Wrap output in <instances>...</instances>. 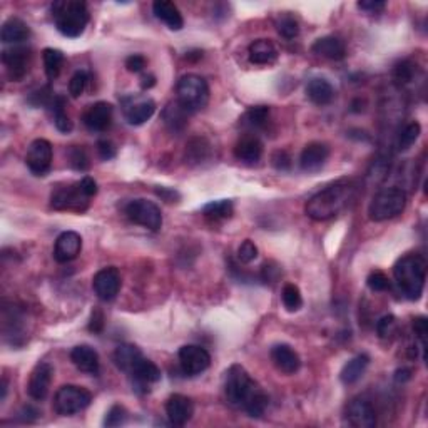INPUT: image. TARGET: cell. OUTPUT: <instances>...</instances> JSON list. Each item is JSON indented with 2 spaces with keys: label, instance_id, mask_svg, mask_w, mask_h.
<instances>
[{
  "label": "cell",
  "instance_id": "cell-12",
  "mask_svg": "<svg viewBox=\"0 0 428 428\" xmlns=\"http://www.w3.org/2000/svg\"><path fill=\"white\" fill-rule=\"evenodd\" d=\"M179 365L187 377H196L211 365V355L198 345H184L179 350Z\"/></svg>",
  "mask_w": 428,
  "mask_h": 428
},
{
  "label": "cell",
  "instance_id": "cell-40",
  "mask_svg": "<svg viewBox=\"0 0 428 428\" xmlns=\"http://www.w3.org/2000/svg\"><path fill=\"white\" fill-rule=\"evenodd\" d=\"M276 30H278V34L281 35L283 39L293 41L299 34V24L296 19L291 17V15H283V17L279 19V22L276 24Z\"/></svg>",
  "mask_w": 428,
  "mask_h": 428
},
{
  "label": "cell",
  "instance_id": "cell-43",
  "mask_svg": "<svg viewBox=\"0 0 428 428\" xmlns=\"http://www.w3.org/2000/svg\"><path fill=\"white\" fill-rule=\"evenodd\" d=\"M87 84H89V74H87V72H84V71L75 72V74L72 75V79L69 82V92H71L72 97H74V99L81 97V95L87 89Z\"/></svg>",
  "mask_w": 428,
  "mask_h": 428
},
{
  "label": "cell",
  "instance_id": "cell-21",
  "mask_svg": "<svg viewBox=\"0 0 428 428\" xmlns=\"http://www.w3.org/2000/svg\"><path fill=\"white\" fill-rule=\"evenodd\" d=\"M270 357L273 365L285 375H295L296 371L301 368V358H299V355L296 353L290 345H285V343L275 345L271 348Z\"/></svg>",
  "mask_w": 428,
  "mask_h": 428
},
{
  "label": "cell",
  "instance_id": "cell-32",
  "mask_svg": "<svg viewBox=\"0 0 428 428\" xmlns=\"http://www.w3.org/2000/svg\"><path fill=\"white\" fill-rule=\"evenodd\" d=\"M131 377H133L139 385L147 387L153 385V383H158L159 380H161V370H159L154 362L144 357L141 362H139V365L136 366V370L131 373Z\"/></svg>",
  "mask_w": 428,
  "mask_h": 428
},
{
  "label": "cell",
  "instance_id": "cell-15",
  "mask_svg": "<svg viewBox=\"0 0 428 428\" xmlns=\"http://www.w3.org/2000/svg\"><path fill=\"white\" fill-rule=\"evenodd\" d=\"M124 104V115L131 126H141L146 121H149L156 113V102L149 97H141V95H129L122 101Z\"/></svg>",
  "mask_w": 428,
  "mask_h": 428
},
{
  "label": "cell",
  "instance_id": "cell-24",
  "mask_svg": "<svg viewBox=\"0 0 428 428\" xmlns=\"http://www.w3.org/2000/svg\"><path fill=\"white\" fill-rule=\"evenodd\" d=\"M30 29L22 19L10 17L3 22L2 30H0V39L3 44H12V46H24V42L29 41Z\"/></svg>",
  "mask_w": 428,
  "mask_h": 428
},
{
  "label": "cell",
  "instance_id": "cell-39",
  "mask_svg": "<svg viewBox=\"0 0 428 428\" xmlns=\"http://www.w3.org/2000/svg\"><path fill=\"white\" fill-rule=\"evenodd\" d=\"M281 299H283V305L290 313H295V311H298L299 308L303 306V298H301V291H299V288L293 285V283H288L283 288L281 291Z\"/></svg>",
  "mask_w": 428,
  "mask_h": 428
},
{
  "label": "cell",
  "instance_id": "cell-41",
  "mask_svg": "<svg viewBox=\"0 0 428 428\" xmlns=\"http://www.w3.org/2000/svg\"><path fill=\"white\" fill-rule=\"evenodd\" d=\"M415 66L410 61H402L393 67V79L398 86H407L413 81Z\"/></svg>",
  "mask_w": 428,
  "mask_h": 428
},
{
  "label": "cell",
  "instance_id": "cell-10",
  "mask_svg": "<svg viewBox=\"0 0 428 428\" xmlns=\"http://www.w3.org/2000/svg\"><path fill=\"white\" fill-rule=\"evenodd\" d=\"M345 420L350 427L373 428L377 425V411L370 400L365 397H355L348 402L345 408Z\"/></svg>",
  "mask_w": 428,
  "mask_h": 428
},
{
  "label": "cell",
  "instance_id": "cell-54",
  "mask_svg": "<svg viewBox=\"0 0 428 428\" xmlns=\"http://www.w3.org/2000/svg\"><path fill=\"white\" fill-rule=\"evenodd\" d=\"M89 330L92 333H101L104 330V315L101 310H94L91 315V322H89Z\"/></svg>",
  "mask_w": 428,
  "mask_h": 428
},
{
  "label": "cell",
  "instance_id": "cell-25",
  "mask_svg": "<svg viewBox=\"0 0 428 428\" xmlns=\"http://www.w3.org/2000/svg\"><path fill=\"white\" fill-rule=\"evenodd\" d=\"M248 57L251 64H256V66H271L278 59V49L268 39H258L248 47Z\"/></svg>",
  "mask_w": 428,
  "mask_h": 428
},
{
  "label": "cell",
  "instance_id": "cell-5",
  "mask_svg": "<svg viewBox=\"0 0 428 428\" xmlns=\"http://www.w3.org/2000/svg\"><path fill=\"white\" fill-rule=\"evenodd\" d=\"M407 206V194L400 187H385L378 191L371 199L368 206V218L375 223L388 221V219L397 218L405 211Z\"/></svg>",
  "mask_w": 428,
  "mask_h": 428
},
{
  "label": "cell",
  "instance_id": "cell-9",
  "mask_svg": "<svg viewBox=\"0 0 428 428\" xmlns=\"http://www.w3.org/2000/svg\"><path fill=\"white\" fill-rule=\"evenodd\" d=\"M89 199L91 198L84 193L81 181H79L52 191L50 206L57 211H86L89 206Z\"/></svg>",
  "mask_w": 428,
  "mask_h": 428
},
{
  "label": "cell",
  "instance_id": "cell-34",
  "mask_svg": "<svg viewBox=\"0 0 428 428\" xmlns=\"http://www.w3.org/2000/svg\"><path fill=\"white\" fill-rule=\"evenodd\" d=\"M234 213L233 201L230 199H219V201H211L206 206H203V214L207 219H213V221H221V219L231 218Z\"/></svg>",
  "mask_w": 428,
  "mask_h": 428
},
{
  "label": "cell",
  "instance_id": "cell-30",
  "mask_svg": "<svg viewBox=\"0 0 428 428\" xmlns=\"http://www.w3.org/2000/svg\"><path fill=\"white\" fill-rule=\"evenodd\" d=\"M368 365H370V357H368L366 353L357 355V357L351 358L350 362L342 368L339 380H342L345 385H353V383H357L358 380L365 375Z\"/></svg>",
  "mask_w": 428,
  "mask_h": 428
},
{
  "label": "cell",
  "instance_id": "cell-22",
  "mask_svg": "<svg viewBox=\"0 0 428 428\" xmlns=\"http://www.w3.org/2000/svg\"><path fill=\"white\" fill-rule=\"evenodd\" d=\"M71 362L74 363L77 370H81L87 375H97L99 368H101L99 353L89 345H79V346L72 348Z\"/></svg>",
  "mask_w": 428,
  "mask_h": 428
},
{
  "label": "cell",
  "instance_id": "cell-56",
  "mask_svg": "<svg viewBox=\"0 0 428 428\" xmlns=\"http://www.w3.org/2000/svg\"><path fill=\"white\" fill-rule=\"evenodd\" d=\"M156 194L167 203H176V199H179V194L174 189H169V187H158Z\"/></svg>",
  "mask_w": 428,
  "mask_h": 428
},
{
  "label": "cell",
  "instance_id": "cell-55",
  "mask_svg": "<svg viewBox=\"0 0 428 428\" xmlns=\"http://www.w3.org/2000/svg\"><path fill=\"white\" fill-rule=\"evenodd\" d=\"M81 186L84 193L89 196V198H94V196L97 194V183H95L91 176H86V178L81 179Z\"/></svg>",
  "mask_w": 428,
  "mask_h": 428
},
{
  "label": "cell",
  "instance_id": "cell-37",
  "mask_svg": "<svg viewBox=\"0 0 428 428\" xmlns=\"http://www.w3.org/2000/svg\"><path fill=\"white\" fill-rule=\"evenodd\" d=\"M271 109L268 106H256L251 107V109L246 111V114L243 115L241 122L243 126L250 127V129H261L268 124V119H270Z\"/></svg>",
  "mask_w": 428,
  "mask_h": 428
},
{
  "label": "cell",
  "instance_id": "cell-44",
  "mask_svg": "<svg viewBox=\"0 0 428 428\" xmlns=\"http://www.w3.org/2000/svg\"><path fill=\"white\" fill-rule=\"evenodd\" d=\"M366 285L370 288L371 291H377V293H382V291L390 290V279H388V276L383 273V271H371L370 275H368L366 279Z\"/></svg>",
  "mask_w": 428,
  "mask_h": 428
},
{
  "label": "cell",
  "instance_id": "cell-48",
  "mask_svg": "<svg viewBox=\"0 0 428 428\" xmlns=\"http://www.w3.org/2000/svg\"><path fill=\"white\" fill-rule=\"evenodd\" d=\"M271 162L278 171H288L291 167V158L286 151H276V153L271 156Z\"/></svg>",
  "mask_w": 428,
  "mask_h": 428
},
{
  "label": "cell",
  "instance_id": "cell-29",
  "mask_svg": "<svg viewBox=\"0 0 428 428\" xmlns=\"http://www.w3.org/2000/svg\"><path fill=\"white\" fill-rule=\"evenodd\" d=\"M306 95L316 106H328L335 99V87L326 79L315 77L308 82Z\"/></svg>",
  "mask_w": 428,
  "mask_h": 428
},
{
  "label": "cell",
  "instance_id": "cell-18",
  "mask_svg": "<svg viewBox=\"0 0 428 428\" xmlns=\"http://www.w3.org/2000/svg\"><path fill=\"white\" fill-rule=\"evenodd\" d=\"M166 415L171 425L176 427L186 425L194 415L193 400L181 393L171 395L166 402Z\"/></svg>",
  "mask_w": 428,
  "mask_h": 428
},
{
  "label": "cell",
  "instance_id": "cell-47",
  "mask_svg": "<svg viewBox=\"0 0 428 428\" xmlns=\"http://www.w3.org/2000/svg\"><path fill=\"white\" fill-rule=\"evenodd\" d=\"M395 326H397V319H395V316L393 315H385L383 318H380L378 323H377L378 337L380 338H388L395 331Z\"/></svg>",
  "mask_w": 428,
  "mask_h": 428
},
{
  "label": "cell",
  "instance_id": "cell-11",
  "mask_svg": "<svg viewBox=\"0 0 428 428\" xmlns=\"http://www.w3.org/2000/svg\"><path fill=\"white\" fill-rule=\"evenodd\" d=\"M30 49L27 46H12L2 52V62L6 66L10 81H21L30 69Z\"/></svg>",
  "mask_w": 428,
  "mask_h": 428
},
{
  "label": "cell",
  "instance_id": "cell-35",
  "mask_svg": "<svg viewBox=\"0 0 428 428\" xmlns=\"http://www.w3.org/2000/svg\"><path fill=\"white\" fill-rule=\"evenodd\" d=\"M211 156V144L204 138H194L186 146V159L193 164H201Z\"/></svg>",
  "mask_w": 428,
  "mask_h": 428
},
{
  "label": "cell",
  "instance_id": "cell-51",
  "mask_svg": "<svg viewBox=\"0 0 428 428\" xmlns=\"http://www.w3.org/2000/svg\"><path fill=\"white\" fill-rule=\"evenodd\" d=\"M97 153L104 161H109L115 156V146L109 139H101V141H97Z\"/></svg>",
  "mask_w": 428,
  "mask_h": 428
},
{
  "label": "cell",
  "instance_id": "cell-17",
  "mask_svg": "<svg viewBox=\"0 0 428 428\" xmlns=\"http://www.w3.org/2000/svg\"><path fill=\"white\" fill-rule=\"evenodd\" d=\"M52 378H54V368L49 363L42 362L32 370L29 385H27V391H29L30 398L35 402H42L49 395Z\"/></svg>",
  "mask_w": 428,
  "mask_h": 428
},
{
  "label": "cell",
  "instance_id": "cell-52",
  "mask_svg": "<svg viewBox=\"0 0 428 428\" xmlns=\"http://www.w3.org/2000/svg\"><path fill=\"white\" fill-rule=\"evenodd\" d=\"M279 273L281 271H279V268L275 263H266L261 270V279L265 283H275L279 278Z\"/></svg>",
  "mask_w": 428,
  "mask_h": 428
},
{
  "label": "cell",
  "instance_id": "cell-45",
  "mask_svg": "<svg viewBox=\"0 0 428 428\" xmlns=\"http://www.w3.org/2000/svg\"><path fill=\"white\" fill-rule=\"evenodd\" d=\"M69 162L75 171H86L89 167V158H87L86 151L79 146H72L69 149Z\"/></svg>",
  "mask_w": 428,
  "mask_h": 428
},
{
  "label": "cell",
  "instance_id": "cell-36",
  "mask_svg": "<svg viewBox=\"0 0 428 428\" xmlns=\"http://www.w3.org/2000/svg\"><path fill=\"white\" fill-rule=\"evenodd\" d=\"M42 61H44V69H46L47 77L50 81L59 77L61 74L62 66H64V54L59 49H44L42 52Z\"/></svg>",
  "mask_w": 428,
  "mask_h": 428
},
{
  "label": "cell",
  "instance_id": "cell-60",
  "mask_svg": "<svg viewBox=\"0 0 428 428\" xmlns=\"http://www.w3.org/2000/svg\"><path fill=\"white\" fill-rule=\"evenodd\" d=\"M6 397H7V380L3 378L2 380V398H0V400H2V402H3V400H6Z\"/></svg>",
  "mask_w": 428,
  "mask_h": 428
},
{
  "label": "cell",
  "instance_id": "cell-33",
  "mask_svg": "<svg viewBox=\"0 0 428 428\" xmlns=\"http://www.w3.org/2000/svg\"><path fill=\"white\" fill-rule=\"evenodd\" d=\"M52 114H54V124L59 131L64 134H69L74 129V124H72L71 118L66 113V97L62 95H54L50 102Z\"/></svg>",
  "mask_w": 428,
  "mask_h": 428
},
{
  "label": "cell",
  "instance_id": "cell-46",
  "mask_svg": "<svg viewBox=\"0 0 428 428\" xmlns=\"http://www.w3.org/2000/svg\"><path fill=\"white\" fill-rule=\"evenodd\" d=\"M258 258V248L251 239H246L243 241V245L239 246L238 250V259L243 263V265H250L251 261Z\"/></svg>",
  "mask_w": 428,
  "mask_h": 428
},
{
  "label": "cell",
  "instance_id": "cell-23",
  "mask_svg": "<svg viewBox=\"0 0 428 428\" xmlns=\"http://www.w3.org/2000/svg\"><path fill=\"white\" fill-rule=\"evenodd\" d=\"M311 50L319 57L330 59V61H342L346 57V47L342 39L335 37V35H326V37L316 39Z\"/></svg>",
  "mask_w": 428,
  "mask_h": 428
},
{
  "label": "cell",
  "instance_id": "cell-26",
  "mask_svg": "<svg viewBox=\"0 0 428 428\" xmlns=\"http://www.w3.org/2000/svg\"><path fill=\"white\" fill-rule=\"evenodd\" d=\"M263 156V142L256 136H245L234 146V158L238 161L254 164Z\"/></svg>",
  "mask_w": 428,
  "mask_h": 428
},
{
  "label": "cell",
  "instance_id": "cell-20",
  "mask_svg": "<svg viewBox=\"0 0 428 428\" xmlns=\"http://www.w3.org/2000/svg\"><path fill=\"white\" fill-rule=\"evenodd\" d=\"M330 158V147L323 142H310L306 144L305 149L299 156V167L305 173H316L325 166V162Z\"/></svg>",
  "mask_w": 428,
  "mask_h": 428
},
{
  "label": "cell",
  "instance_id": "cell-4",
  "mask_svg": "<svg viewBox=\"0 0 428 428\" xmlns=\"http://www.w3.org/2000/svg\"><path fill=\"white\" fill-rule=\"evenodd\" d=\"M52 19L55 27L66 37H81L89 24L87 3L81 0H61L52 3Z\"/></svg>",
  "mask_w": 428,
  "mask_h": 428
},
{
  "label": "cell",
  "instance_id": "cell-42",
  "mask_svg": "<svg viewBox=\"0 0 428 428\" xmlns=\"http://www.w3.org/2000/svg\"><path fill=\"white\" fill-rule=\"evenodd\" d=\"M127 422V411L122 405H113L109 408V411L106 413V418H104V425L107 428H114V427H121Z\"/></svg>",
  "mask_w": 428,
  "mask_h": 428
},
{
  "label": "cell",
  "instance_id": "cell-57",
  "mask_svg": "<svg viewBox=\"0 0 428 428\" xmlns=\"http://www.w3.org/2000/svg\"><path fill=\"white\" fill-rule=\"evenodd\" d=\"M411 378V370L410 368H400L395 373V382L397 383H405Z\"/></svg>",
  "mask_w": 428,
  "mask_h": 428
},
{
  "label": "cell",
  "instance_id": "cell-16",
  "mask_svg": "<svg viewBox=\"0 0 428 428\" xmlns=\"http://www.w3.org/2000/svg\"><path fill=\"white\" fill-rule=\"evenodd\" d=\"M113 106L109 102H95L82 114V122L92 133H106L113 124Z\"/></svg>",
  "mask_w": 428,
  "mask_h": 428
},
{
  "label": "cell",
  "instance_id": "cell-27",
  "mask_svg": "<svg viewBox=\"0 0 428 428\" xmlns=\"http://www.w3.org/2000/svg\"><path fill=\"white\" fill-rule=\"evenodd\" d=\"M153 12L159 21L166 24L171 30H181L184 27V19L178 7L169 0H156L153 3Z\"/></svg>",
  "mask_w": 428,
  "mask_h": 428
},
{
  "label": "cell",
  "instance_id": "cell-13",
  "mask_svg": "<svg viewBox=\"0 0 428 428\" xmlns=\"http://www.w3.org/2000/svg\"><path fill=\"white\" fill-rule=\"evenodd\" d=\"M52 144L47 139H35L26 154V164L32 174L46 176L52 166Z\"/></svg>",
  "mask_w": 428,
  "mask_h": 428
},
{
  "label": "cell",
  "instance_id": "cell-1",
  "mask_svg": "<svg viewBox=\"0 0 428 428\" xmlns=\"http://www.w3.org/2000/svg\"><path fill=\"white\" fill-rule=\"evenodd\" d=\"M225 398L231 407L241 408L250 417L265 415L270 398L241 365H233L225 375Z\"/></svg>",
  "mask_w": 428,
  "mask_h": 428
},
{
  "label": "cell",
  "instance_id": "cell-14",
  "mask_svg": "<svg viewBox=\"0 0 428 428\" xmlns=\"http://www.w3.org/2000/svg\"><path fill=\"white\" fill-rule=\"evenodd\" d=\"M92 288H94V293L97 295V298L102 299V301L114 299L119 295V290H121V273H119L118 268L109 266L97 271L94 279H92Z\"/></svg>",
  "mask_w": 428,
  "mask_h": 428
},
{
  "label": "cell",
  "instance_id": "cell-53",
  "mask_svg": "<svg viewBox=\"0 0 428 428\" xmlns=\"http://www.w3.org/2000/svg\"><path fill=\"white\" fill-rule=\"evenodd\" d=\"M413 331L417 335V338L422 342V346H425V339H427V318L425 316H418V318L413 319Z\"/></svg>",
  "mask_w": 428,
  "mask_h": 428
},
{
  "label": "cell",
  "instance_id": "cell-7",
  "mask_svg": "<svg viewBox=\"0 0 428 428\" xmlns=\"http://www.w3.org/2000/svg\"><path fill=\"white\" fill-rule=\"evenodd\" d=\"M92 395L89 390L77 385H64L55 391L54 410L62 417L75 415L91 405Z\"/></svg>",
  "mask_w": 428,
  "mask_h": 428
},
{
  "label": "cell",
  "instance_id": "cell-2",
  "mask_svg": "<svg viewBox=\"0 0 428 428\" xmlns=\"http://www.w3.org/2000/svg\"><path fill=\"white\" fill-rule=\"evenodd\" d=\"M357 184L353 179H338L308 199L305 213L313 221H326L342 213L353 201Z\"/></svg>",
  "mask_w": 428,
  "mask_h": 428
},
{
  "label": "cell",
  "instance_id": "cell-58",
  "mask_svg": "<svg viewBox=\"0 0 428 428\" xmlns=\"http://www.w3.org/2000/svg\"><path fill=\"white\" fill-rule=\"evenodd\" d=\"M156 86V77L151 74H144L141 77V87L144 91L146 89H151V87Z\"/></svg>",
  "mask_w": 428,
  "mask_h": 428
},
{
  "label": "cell",
  "instance_id": "cell-28",
  "mask_svg": "<svg viewBox=\"0 0 428 428\" xmlns=\"http://www.w3.org/2000/svg\"><path fill=\"white\" fill-rule=\"evenodd\" d=\"M142 358H144L142 351L134 345H119L114 350V355H113L115 366L127 375L133 373V371L136 370V366L139 365V362H141Z\"/></svg>",
  "mask_w": 428,
  "mask_h": 428
},
{
  "label": "cell",
  "instance_id": "cell-3",
  "mask_svg": "<svg viewBox=\"0 0 428 428\" xmlns=\"http://www.w3.org/2000/svg\"><path fill=\"white\" fill-rule=\"evenodd\" d=\"M395 281L405 298L417 301L422 298L427 281V261L422 254L402 256L393 266Z\"/></svg>",
  "mask_w": 428,
  "mask_h": 428
},
{
  "label": "cell",
  "instance_id": "cell-50",
  "mask_svg": "<svg viewBox=\"0 0 428 428\" xmlns=\"http://www.w3.org/2000/svg\"><path fill=\"white\" fill-rule=\"evenodd\" d=\"M146 57L141 54H133L129 55V57L126 59V67L129 72H134V74H138V72L144 71V67H146Z\"/></svg>",
  "mask_w": 428,
  "mask_h": 428
},
{
  "label": "cell",
  "instance_id": "cell-6",
  "mask_svg": "<svg viewBox=\"0 0 428 428\" xmlns=\"http://www.w3.org/2000/svg\"><path fill=\"white\" fill-rule=\"evenodd\" d=\"M178 102L187 113H198L210 102V86L201 75L186 74L183 75L176 86Z\"/></svg>",
  "mask_w": 428,
  "mask_h": 428
},
{
  "label": "cell",
  "instance_id": "cell-19",
  "mask_svg": "<svg viewBox=\"0 0 428 428\" xmlns=\"http://www.w3.org/2000/svg\"><path fill=\"white\" fill-rule=\"evenodd\" d=\"M82 250V238L75 231H66L55 239L54 259L57 263H69L77 258Z\"/></svg>",
  "mask_w": 428,
  "mask_h": 428
},
{
  "label": "cell",
  "instance_id": "cell-31",
  "mask_svg": "<svg viewBox=\"0 0 428 428\" xmlns=\"http://www.w3.org/2000/svg\"><path fill=\"white\" fill-rule=\"evenodd\" d=\"M187 114L189 113H187L178 101L167 104V107L162 113L164 124H166V126L169 127V131H173V133H181V131H184V127L187 126Z\"/></svg>",
  "mask_w": 428,
  "mask_h": 428
},
{
  "label": "cell",
  "instance_id": "cell-8",
  "mask_svg": "<svg viewBox=\"0 0 428 428\" xmlns=\"http://www.w3.org/2000/svg\"><path fill=\"white\" fill-rule=\"evenodd\" d=\"M126 214L134 225L149 231H159L162 226V214L159 206L147 199H134L126 206Z\"/></svg>",
  "mask_w": 428,
  "mask_h": 428
},
{
  "label": "cell",
  "instance_id": "cell-59",
  "mask_svg": "<svg viewBox=\"0 0 428 428\" xmlns=\"http://www.w3.org/2000/svg\"><path fill=\"white\" fill-rule=\"evenodd\" d=\"M187 61H199V59H203V52L201 50H194L189 52V54L186 55Z\"/></svg>",
  "mask_w": 428,
  "mask_h": 428
},
{
  "label": "cell",
  "instance_id": "cell-38",
  "mask_svg": "<svg viewBox=\"0 0 428 428\" xmlns=\"http://www.w3.org/2000/svg\"><path fill=\"white\" fill-rule=\"evenodd\" d=\"M422 134V126L417 121L408 122L402 131H400L398 139H397V147L398 151H407L417 142V139Z\"/></svg>",
  "mask_w": 428,
  "mask_h": 428
},
{
  "label": "cell",
  "instance_id": "cell-49",
  "mask_svg": "<svg viewBox=\"0 0 428 428\" xmlns=\"http://www.w3.org/2000/svg\"><path fill=\"white\" fill-rule=\"evenodd\" d=\"M387 7L383 0H362L358 2V9L366 12V14H378Z\"/></svg>",
  "mask_w": 428,
  "mask_h": 428
}]
</instances>
